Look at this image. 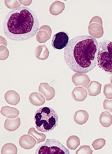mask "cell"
<instances>
[{
	"label": "cell",
	"mask_w": 112,
	"mask_h": 154,
	"mask_svg": "<svg viewBox=\"0 0 112 154\" xmlns=\"http://www.w3.org/2000/svg\"><path fill=\"white\" fill-rule=\"evenodd\" d=\"M1 60H5L7 59L8 57H9V51L7 48L4 46H1Z\"/></svg>",
	"instance_id": "obj_28"
},
{
	"label": "cell",
	"mask_w": 112,
	"mask_h": 154,
	"mask_svg": "<svg viewBox=\"0 0 112 154\" xmlns=\"http://www.w3.org/2000/svg\"><path fill=\"white\" fill-rule=\"evenodd\" d=\"M99 121L103 127L108 128L112 124V115L107 111L103 112L100 115Z\"/></svg>",
	"instance_id": "obj_20"
},
{
	"label": "cell",
	"mask_w": 112,
	"mask_h": 154,
	"mask_svg": "<svg viewBox=\"0 0 112 154\" xmlns=\"http://www.w3.org/2000/svg\"><path fill=\"white\" fill-rule=\"evenodd\" d=\"M89 119V114L85 110H79L75 112L74 115V120L79 125L85 124Z\"/></svg>",
	"instance_id": "obj_15"
},
{
	"label": "cell",
	"mask_w": 112,
	"mask_h": 154,
	"mask_svg": "<svg viewBox=\"0 0 112 154\" xmlns=\"http://www.w3.org/2000/svg\"><path fill=\"white\" fill-rule=\"evenodd\" d=\"M72 81L76 86H82L86 88L90 83V79L86 74L75 73L72 77Z\"/></svg>",
	"instance_id": "obj_9"
},
{
	"label": "cell",
	"mask_w": 112,
	"mask_h": 154,
	"mask_svg": "<svg viewBox=\"0 0 112 154\" xmlns=\"http://www.w3.org/2000/svg\"><path fill=\"white\" fill-rule=\"evenodd\" d=\"M80 144V140L76 135H71L67 140V146L72 150L76 149Z\"/></svg>",
	"instance_id": "obj_21"
},
{
	"label": "cell",
	"mask_w": 112,
	"mask_h": 154,
	"mask_svg": "<svg viewBox=\"0 0 112 154\" xmlns=\"http://www.w3.org/2000/svg\"><path fill=\"white\" fill-rule=\"evenodd\" d=\"M42 29H44L45 31H47L49 35L51 36V27H50V26H47V25L42 26L41 27H40L39 30H42Z\"/></svg>",
	"instance_id": "obj_30"
},
{
	"label": "cell",
	"mask_w": 112,
	"mask_h": 154,
	"mask_svg": "<svg viewBox=\"0 0 112 154\" xmlns=\"http://www.w3.org/2000/svg\"><path fill=\"white\" fill-rule=\"evenodd\" d=\"M69 42V36L65 32L61 31L54 35L51 40V46L56 50H62L65 48Z\"/></svg>",
	"instance_id": "obj_7"
},
{
	"label": "cell",
	"mask_w": 112,
	"mask_h": 154,
	"mask_svg": "<svg viewBox=\"0 0 112 154\" xmlns=\"http://www.w3.org/2000/svg\"><path fill=\"white\" fill-rule=\"evenodd\" d=\"M34 120L35 128L39 131L48 133L54 130L58 126L59 117L54 109L44 107L36 111Z\"/></svg>",
	"instance_id": "obj_3"
},
{
	"label": "cell",
	"mask_w": 112,
	"mask_h": 154,
	"mask_svg": "<svg viewBox=\"0 0 112 154\" xmlns=\"http://www.w3.org/2000/svg\"><path fill=\"white\" fill-rule=\"evenodd\" d=\"M77 154L82 153V154H91L93 153V150H92L90 146L88 145H83L79 148L76 151Z\"/></svg>",
	"instance_id": "obj_27"
},
{
	"label": "cell",
	"mask_w": 112,
	"mask_h": 154,
	"mask_svg": "<svg viewBox=\"0 0 112 154\" xmlns=\"http://www.w3.org/2000/svg\"><path fill=\"white\" fill-rule=\"evenodd\" d=\"M102 85L96 81H92L86 87L88 94L91 96H98L101 92Z\"/></svg>",
	"instance_id": "obj_12"
},
{
	"label": "cell",
	"mask_w": 112,
	"mask_h": 154,
	"mask_svg": "<svg viewBox=\"0 0 112 154\" xmlns=\"http://www.w3.org/2000/svg\"><path fill=\"white\" fill-rule=\"evenodd\" d=\"M20 119L16 118L11 119H6L4 123V128L6 130L9 131H14L20 127Z\"/></svg>",
	"instance_id": "obj_14"
},
{
	"label": "cell",
	"mask_w": 112,
	"mask_h": 154,
	"mask_svg": "<svg viewBox=\"0 0 112 154\" xmlns=\"http://www.w3.org/2000/svg\"><path fill=\"white\" fill-rule=\"evenodd\" d=\"M98 66L108 74L112 75V42L104 40L99 43L97 54Z\"/></svg>",
	"instance_id": "obj_4"
},
{
	"label": "cell",
	"mask_w": 112,
	"mask_h": 154,
	"mask_svg": "<svg viewBox=\"0 0 112 154\" xmlns=\"http://www.w3.org/2000/svg\"><path fill=\"white\" fill-rule=\"evenodd\" d=\"M1 114L4 116L7 117L8 119H15L19 115L20 111L17 108L4 106L2 108Z\"/></svg>",
	"instance_id": "obj_18"
},
{
	"label": "cell",
	"mask_w": 112,
	"mask_h": 154,
	"mask_svg": "<svg viewBox=\"0 0 112 154\" xmlns=\"http://www.w3.org/2000/svg\"><path fill=\"white\" fill-rule=\"evenodd\" d=\"M99 44L91 36H78L69 40L64 50V59L72 70L86 74L97 64Z\"/></svg>",
	"instance_id": "obj_1"
},
{
	"label": "cell",
	"mask_w": 112,
	"mask_h": 154,
	"mask_svg": "<svg viewBox=\"0 0 112 154\" xmlns=\"http://www.w3.org/2000/svg\"><path fill=\"white\" fill-rule=\"evenodd\" d=\"M88 31L91 36L94 38H101L104 35L102 20L99 17H95L91 20Z\"/></svg>",
	"instance_id": "obj_6"
},
{
	"label": "cell",
	"mask_w": 112,
	"mask_h": 154,
	"mask_svg": "<svg viewBox=\"0 0 112 154\" xmlns=\"http://www.w3.org/2000/svg\"><path fill=\"white\" fill-rule=\"evenodd\" d=\"M88 95V92L85 88L81 87H78L74 88L72 92V97L77 102H82L84 101Z\"/></svg>",
	"instance_id": "obj_11"
},
{
	"label": "cell",
	"mask_w": 112,
	"mask_h": 154,
	"mask_svg": "<svg viewBox=\"0 0 112 154\" xmlns=\"http://www.w3.org/2000/svg\"><path fill=\"white\" fill-rule=\"evenodd\" d=\"M29 100L32 105L35 106H41L45 103L46 98H45V97L41 93L33 92L30 95Z\"/></svg>",
	"instance_id": "obj_16"
},
{
	"label": "cell",
	"mask_w": 112,
	"mask_h": 154,
	"mask_svg": "<svg viewBox=\"0 0 112 154\" xmlns=\"http://www.w3.org/2000/svg\"><path fill=\"white\" fill-rule=\"evenodd\" d=\"M36 154H69L70 152L62 143L55 139H47L40 145L35 152Z\"/></svg>",
	"instance_id": "obj_5"
},
{
	"label": "cell",
	"mask_w": 112,
	"mask_h": 154,
	"mask_svg": "<svg viewBox=\"0 0 112 154\" xmlns=\"http://www.w3.org/2000/svg\"><path fill=\"white\" fill-rule=\"evenodd\" d=\"M106 144V140L104 139H98L93 141L92 143L93 148L95 150H99V149H102Z\"/></svg>",
	"instance_id": "obj_25"
},
{
	"label": "cell",
	"mask_w": 112,
	"mask_h": 154,
	"mask_svg": "<svg viewBox=\"0 0 112 154\" xmlns=\"http://www.w3.org/2000/svg\"><path fill=\"white\" fill-rule=\"evenodd\" d=\"M4 97H5L6 102L10 105H17L20 101V97L18 93L14 91H7Z\"/></svg>",
	"instance_id": "obj_13"
},
{
	"label": "cell",
	"mask_w": 112,
	"mask_h": 154,
	"mask_svg": "<svg viewBox=\"0 0 112 154\" xmlns=\"http://www.w3.org/2000/svg\"><path fill=\"white\" fill-rule=\"evenodd\" d=\"M39 91L42 94L47 101L52 100L55 95V89L47 83H41L40 84Z\"/></svg>",
	"instance_id": "obj_8"
},
{
	"label": "cell",
	"mask_w": 112,
	"mask_h": 154,
	"mask_svg": "<svg viewBox=\"0 0 112 154\" xmlns=\"http://www.w3.org/2000/svg\"><path fill=\"white\" fill-rule=\"evenodd\" d=\"M18 152V149L17 146L13 143H7L3 146L2 149V153L7 154H17Z\"/></svg>",
	"instance_id": "obj_23"
},
{
	"label": "cell",
	"mask_w": 112,
	"mask_h": 154,
	"mask_svg": "<svg viewBox=\"0 0 112 154\" xmlns=\"http://www.w3.org/2000/svg\"><path fill=\"white\" fill-rule=\"evenodd\" d=\"M28 134L31 135L37 140V144H39L46 140V135H44L43 133H41L38 132L34 128H31L29 131H28Z\"/></svg>",
	"instance_id": "obj_22"
},
{
	"label": "cell",
	"mask_w": 112,
	"mask_h": 154,
	"mask_svg": "<svg viewBox=\"0 0 112 154\" xmlns=\"http://www.w3.org/2000/svg\"><path fill=\"white\" fill-rule=\"evenodd\" d=\"M3 32L14 41L29 40L38 33L39 22L37 16L30 8L20 7L11 11L3 23Z\"/></svg>",
	"instance_id": "obj_2"
},
{
	"label": "cell",
	"mask_w": 112,
	"mask_h": 154,
	"mask_svg": "<svg viewBox=\"0 0 112 154\" xmlns=\"http://www.w3.org/2000/svg\"><path fill=\"white\" fill-rule=\"evenodd\" d=\"M50 38L48 33L45 30H39L36 36V39L39 43H45Z\"/></svg>",
	"instance_id": "obj_24"
},
{
	"label": "cell",
	"mask_w": 112,
	"mask_h": 154,
	"mask_svg": "<svg viewBox=\"0 0 112 154\" xmlns=\"http://www.w3.org/2000/svg\"><path fill=\"white\" fill-rule=\"evenodd\" d=\"M37 143V140L35 138L29 134L22 135L19 139L20 146L25 149L33 148Z\"/></svg>",
	"instance_id": "obj_10"
},
{
	"label": "cell",
	"mask_w": 112,
	"mask_h": 154,
	"mask_svg": "<svg viewBox=\"0 0 112 154\" xmlns=\"http://www.w3.org/2000/svg\"><path fill=\"white\" fill-rule=\"evenodd\" d=\"M110 83L112 85V75H111V77L110 78Z\"/></svg>",
	"instance_id": "obj_31"
},
{
	"label": "cell",
	"mask_w": 112,
	"mask_h": 154,
	"mask_svg": "<svg viewBox=\"0 0 112 154\" xmlns=\"http://www.w3.org/2000/svg\"><path fill=\"white\" fill-rule=\"evenodd\" d=\"M35 55L37 59L44 60L48 58L50 52L46 45H42L39 46L36 48Z\"/></svg>",
	"instance_id": "obj_17"
},
{
	"label": "cell",
	"mask_w": 112,
	"mask_h": 154,
	"mask_svg": "<svg viewBox=\"0 0 112 154\" xmlns=\"http://www.w3.org/2000/svg\"><path fill=\"white\" fill-rule=\"evenodd\" d=\"M104 94L107 99H112V85L111 83L106 84L104 88Z\"/></svg>",
	"instance_id": "obj_26"
},
{
	"label": "cell",
	"mask_w": 112,
	"mask_h": 154,
	"mask_svg": "<svg viewBox=\"0 0 112 154\" xmlns=\"http://www.w3.org/2000/svg\"><path fill=\"white\" fill-rule=\"evenodd\" d=\"M104 109L112 112V99H106L103 102Z\"/></svg>",
	"instance_id": "obj_29"
},
{
	"label": "cell",
	"mask_w": 112,
	"mask_h": 154,
	"mask_svg": "<svg viewBox=\"0 0 112 154\" xmlns=\"http://www.w3.org/2000/svg\"><path fill=\"white\" fill-rule=\"evenodd\" d=\"M65 9V5L63 2L59 1H56L51 4L50 7L49 11L51 15L58 16L63 13V11Z\"/></svg>",
	"instance_id": "obj_19"
}]
</instances>
